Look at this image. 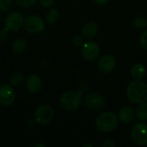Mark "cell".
<instances>
[{
  "label": "cell",
  "instance_id": "obj_1",
  "mask_svg": "<svg viewBox=\"0 0 147 147\" xmlns=\"http://www.w3.org/2000/svg\"><path fill=\"white\" fill-rule=\"evenodd\" d=\"M127 96L133 103L147 102V84L141 80L131 82L127 88Z\"/></svg>",
  "mask_w": 147,
  "mask_h": 147
},
{
  "label": "cell",
  "instance_id": "obj_2",
  "mask_svg": "<svg viewBox=\"0 0 147 147\" xmlns=\"http://www.w3.org/2000/svg\"><path fill=\"white\" fill-rule=\"evenodd\" d=\"M119 123L118 117L112 112H103L100 114L96 121L97 129L102 133H109L115 130Z\"/></svg>",
  "mask_w": 147,
  "mask_h": 147
},
{
  "label": "cell",
  "instance_id": "obj_3",
  "mask_svg": "<svg viewBox=\"0 0 147 147\" xmlns=\"http://www.w3.org/2000/svg\"><path fill=\"white\" fill-rule=\"evenodd\" d=\"M82 91H67L61 95L59 98L60 106L66 111L77 110L82 103Z\"/></svg>",
  "mask_w": 147,
  "mask_h": 147
},
{
  "label": "cell",
  "instance_id": "obj_4",
  "mask_svg": "<svg viewBox=\"0 0 147 147\" xmlns=\"http://www.w3.org/2000/svg\"><path fill=\"white\" fill-rule=\"evenodd\" d=\"M53 109L47 104H43L38 107L34 113V120L40 125L48 124L53 120Z\"/></svg>",
  "mask_w": 147,
  "mask_h": 147
},
{
  "label": "cell",
  "instance_id": "obj_5",
  "mask_svg": "<svg viewBox=\"0 0 147 147\" xmlns=\"http://www.w3.org/2000/svg\"><path fill=\"white\" fill-rule=\"evenodd\" d=\"M131 139L133 142L137 146L147 145V125L144 123L136 124L131 132Z\"/></svg>",
  "mask_w": 147,
  "mask_h": 147
},
{
  "label": "cell",
  "instance_id": "obj_6",
  "mask_svg": "<svg viewBox=\"0 0 147 147\" xmlns=\"http://www.w3.org/2000/svg\"><path fill=\"white\" fill-rule=\"evenodd\" d=\"M23 27L25 30L32 34H37L41 32L44 28V21L38 16H29L24 19Z\"/></svg>",
  "mask_w": 147,
  "mask_h": 147
},
{
  "label": "cell",
  "instance_id": "obj_7",
  "mask_svg": "<svg viewBox=\"0 0 147 147\" xmlns=\"http://www.w3.org/2000/svg\"><path fill=\"white\" fill-rule=\"evenodd\" d=\"M24 19L21 13L12 12L9 14L4 21V28L9 31H17L23 26Z\"/></svg>",
  "mask_w": 147,
  "mask_h": 147
},
{
  "label": "cell",
  "instance_id": "obj_8",
  "mask_svg": "<svg viewBox=\"0 0 147 147\" xmlns=\"http://www.w3.org/2000/svg\"><path fill=\"white\" fill-rule=\"evenodd\" d=\"M100 54V47L95 41H88L84 43L82 48V56L88 61H93L98 58Z\"/></svg>",
  "mask_w": 147,
  "mask_h": 147
},
{
  "label": "cell",
  "instance_id": "obj_9",
  "mask_svg": "<svg viewBox=\"0 0 147 147\" xmlns=\"http://www.w3.org/2000/svg\"><path fill=\"white\" fill-rule=\"evenodd\" d=\"M15 91L11 85L3 84L0 85V105L4 107L10 106L15 101Z\"/></svg>",
  "mask_w": 147,
  "mask_h": 147
},
{
  "label": "cell",
  "instance_id": "obj_10",
  "mask_svg": "<svg viewBox=\"0 0 147 147\" xmlns=\"http://www.w3.org/2000/svg\"><path fill=\"white\" fill-rule=\"evenodd\" d=\"M85 106L93 110H101L105 106V99L99 94L92 93L86 96Z\"/></svg>",
  "mask_w": 147,
  "mask_h": 147
},
{
  "label": "cell",
  "instance_id": "obj_11",
  "mask_svg": "<svg viewBox=\"0 0 147 147\" xmlns=\"http://www.w3.org/2000/svg\"><path fill=\"white\" fill-rule=\"evenodd\" d=\"M116 65V60L114 56L107 54L102 56L98 62V69L102 73H109L114 70Z\"/></svg>",
  "mask_w": 147,
  "mask_h": 147
},
{
  "label": "cell",
  "instance_id": "obj_12",
  "mask_svg": "<svg viewBox=\"0 0 147 147\" xmlns=\"http://www.w3.org/2000/svg\"><path fill=\"white\" fill-rule=\"evenodd\" d=\"M26 87L30 93L38 92L41 88V80L39 76L35 74H31L27 78Z\"/></svg>",
  "mask_w": 147,
  "mask_h": 147
},
{
  "label": "cell",
  "instance_id": "obj_13",
  "mask_svg": "<svg viewBox=\"0 0 147 147\" xmlns=\"http://www.w3.org/2000/svg\"><path fill=\"white\" fill-rule=\"evenodd\" d=\"M134 109L130 106L123 107L119 112V120L122 123H129L134 120Z\"/></svg>",
  "mask_w": 147,
  "mask_h": 147
},
{
  "label": "cell",
  "instance_id": "obj_14",
  "mask_svg": "<svg viewBox=\"0 0 147 147\" xmlns=\"http://www.w3.org/2000/svg\"><path fill=\"white\" fill-rule=\"evenodd\" d=\"M98 32V26L93 22H89L84 24L83 27V34L85 39H92L94 38Z\"/></svg>",
  "mask_w": 147,
  "mask_h": 147
},
{
  "label": "cell",
  "instance_id": "obj_15",
  "mask_svg": "<svg viewBox=\"0 0 147 147\" xmlns=\"http://www.w3.org/2000/svg\"><path fill=\"white\" fill-rule=\"evenodd\" d=\"M146 73V67L142 64H136L133 66L131 70L132 78L134 80H142Z\"/></svg>",
  "mask_w": 147,
  "mask_h": 147
},
{
  "label": "cell",
  "instance_id": "obj_16",
  "mask_svg": "<svg viewBox=\"0 0 147 147\" xmlns=\"http://www.w3.org/2000/svg\"><path fill=\"white\" fill-rule=\"evenodd\" d=\"M28 47V42L25 40L20 39V40H16L11 46V48L14 53H23Z\"/></svg>",
  "mask_w": 147,
  "mask_h": 147
},
{
  "label": "cell",
  "instance_id": "obj_17",
  "mask_svg": "<svg viewBox=\"0 0 147 147\" xmlns=\"http://www.w3.org/2000/svg\"><path fill=\"white\" fill-rule=\"evenodd\" d=\"M136 116L140 121H147V102L140 103L136 109Z\"/></svg>",
  "mask_w": 147,
  "mask_h": 147
},
{
  "label": "cell",
  "instance_id": "obj_18",
  "mask_svg": "<svg viewBox=\"0 0 147 147\" xmlns=\"http://www.w3.org/2000/svg\"><path fill=\"white\" fill-rule=\"evenodd\" d=\"M59 17V12L57 9H51L46 13V22L49 24L55 23Z\"/></svg>",
  "mask_w": 147,
  "mask_h": 147
},
{
  "label": "cell",
  "instance_id": "obj_19",
  "mask_svg": "<svg viewBox=\"0 0 147 147\" xmlns=\"http://www.w3.org/2000/svg\"><path fill=\"white\" fill-rule=\"evenodd\" d=\"M134 26L139 29L146 28L147 27V19L146 17L141 16H136L134 19Z\"/></svg>",
  "mask_w": 147,
  "mask_h": 147
},
{
  "label": "cell",
  "instance_id": "obj_20",
  "mask_svg": "<svg viewBox=\"0 0 147 147\" xmlns=\"http://www.w3.org/2000/svg\"><path fill=\"white\" fill-rule=\"evenodd\" d=\"M23 79H24L23 76H22L21 73H17V72H16V73H14V74L10 77V78H9V83H10V84L13 85V86H17V85H19L20 84L22 83Z\"/></svg>",
  "mask_w": 147,
  "mask_h": 147
},
{
  "label": "cell",
  "instance_id": "obj_21",
  "mask_svg": "<svg viewBox=\"0 0 147 147\" xmlns=\"http://www.w3.org/2000/svg\"><path fill=\"white\" fill-rule=\"evenodd\" d=\"M36 0H15L16 3L22 8H28L32 6Z\"/></svg>",
  "mask_w": 147,
  "mask_h": 147
},
{
  "label": "cell",
  "instance_id": "obj_22",
  "mask_svg": "<svg viewBox=\"0 0 147 147\" xmlns=\"http://www.w3.org/2000/svg\"><path fill=\"white\" fill-rule=\"evenodd\" d=\"M12 5V0H0V10L7 11Z\"/></svg>",
  "mask_w": 147,
  "mask_h": 147
},
{
  "label": "cell",
  "instance_id": "obj_23",
  "mask_svg": "<svg viewBox=\"0 0 147 147\" xmlns=\"http://www.w3.org/2000/svg\"><path fill=\"white\" fill-rule=\"evenodd\" d=\"M140 44L143 48L147 49V29L141 34L140 38Z\"/></svg>",
  "mask_w": 147,
  "mask_h": 147
},
{
  "label": "cell",
  "instance_id": "obj_24",
  "mask_svg": "<svg viewBox=\"0 0 147 147\" xmlns=\"http://www.w3.org/2000/svg\"><path fill=\"white\" fill-rule=\"evenodd\" d=\"M54 0H39L40 5L43 8H50L53 6Z\"/></svg>",
  "mask_w": 147,
  "mask_h": 147
},
{
  "label": "cell",
  "instance_id": "obj_25",
  "mask_svg": "<svg viewBox=\"0 0 147 147\" xmlns=\"http://www.w3.org/2000/svg\"><path fill=\"white\" fill-rule=\"evenodd\" d=\"M72 42H73V44H74L75 46L79 47V46L84 45V39H83L81 36H79V35H76V36L73 37Z\"/></svg>",
  "mask_w": 147,
  "mask_h": 147
},
{
  "label": "cell",
  "instance_id": "obj_26",
  "mask_svg": "<svg viewBox=\"0 0 147 147\" xmlns=\"http://www.w3.org/2000/svg\"><path fill=\"white\" fill-rule=\"evenodd\" d=\"M8 30L4 28L3 29L0 30V41H4L7 39L8 36Z\"/></svg>",
  "mask_w": 147,
  "mask_h": 147
},
{
  "label": "cell",
  "instance_id": "obj_27",
  "mask_svg": "<svg viewBox=\"0 0 147 147\" xmlns=\"http://www.w3.org/2000/svg\"><path fill=\"white\" fill-rule=\"evenodd\" d=\"M102 146L104 147H115V144L112 140H107V141H105L102 144Z\"/></svg>",
  "mask_w": 147,
  "mask_h": 147
},
{
  "label": "cell",
  "instance_id": "obj_28",
  "mask_svg": "<svg viewBox=\"0 0 147 147\" xmlns=\"http://www.w3.org/2000/svg\"><path fill=\"white\" fill-rule=\"evenodd\" d=\"M96 3L98 4H101V5H103V4H106L109 0H95Z\"/></svg>",
  "mask_w": 147,
  "mask_h": 147
},
{
  "label": "cell",
  "instance_id": "obj_29",
  "mask_svg": "<svg viewBox=\"0 0 147 147\" xmlns=\"http://www.w3.org/2000/svg\"><path fill=\"white\" fill-rule=\"evenodd\" d=\"M34 146H46L45 145H42V144H36Z\"/></svg>",
  "mask_w": 147,
  "mask_h": 147
},
{
  "label": "cell",
  "instance_id": "obj_30",
  "mask_svg": "<svg viewBox=\"0 0 147 147\" xmlns=\"http://www.w3.org/2000/svg\"><path fill=\"white\" fill-rule=\"evenodd\" d=\"M1 23H2V18H1V16H0V25H1Z\"/></svg>",
  "mask_w": 147,
  "mask_h": 147
}]
</instances>
